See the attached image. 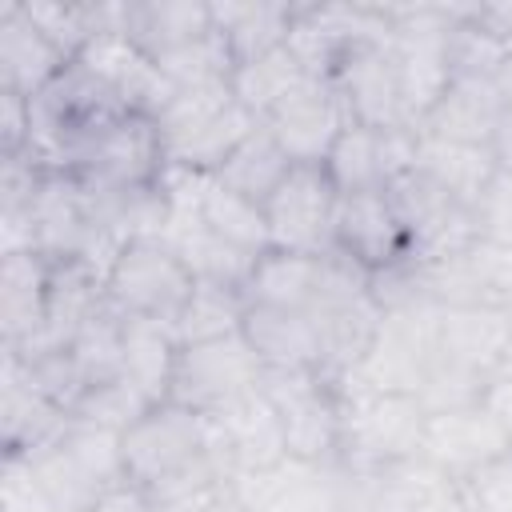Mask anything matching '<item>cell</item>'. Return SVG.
Returning a JSON list of instances; mask_svg holds the SVG:
<instances>
[{"label":"cell","mask_w":512,"mask_h":512,"mask_svg":"<svg viewBox=\"0 0 512 512\" xmlns=\"http://www.w3.org/2000/svg\"><path fill=\"white\" fill-rule=\"evenodd\" d=\"M232 80L224 84H196V88H176V96L164 104V112L152 120L160 132V144H172L196 128H204L212 116H220L232 104Z\"/></svg>","instance_id":"d6a6232c"},{"label":"cell","mask_w":512,"mask_h":512,"mask_svg":"<svg viewBox=\"0 0 512 512\" xmlns=\"http://www.w3.org/2000/svg\"><path fill=\"white\" fill-rule=\"evenodd\" d=\"M496 376H512V332H508V344H504V356H500V372Z\"/></svg>","instance_id":"b9f144b4"},{"label":"cell","mask_w":512,"mask_h":512,"mask_svg":"<svg viewBox=\"0 0 512 512\" xmlns=\"http://www.w3.org/2000/svg\"><path fill=\"white\" fill-rule=\"evenodd\" d=\"M152 408V400L132 384V380H124V376H116V380H104V384H92L80 400H76V408H72V420H80V424H92V428H108V432H116V436H124L144 412Z\"/></svg>","instance_id":"1f68e13d"},{"label":"cell","mask_w":512,"mask_h":512,"mask_svg":"<svg viewBox=\"0 0 512 512\" xmlns=\"http://www.w3.org/2000/svg\"><path fill=\"white\" fill-rule=\"evenodd\" d=\"M412 512H472V508H468V500H464V492L456 484H444L428 500H420Z\"/></svg>","instance_id":"ab89813d"},{"label":"cell","mask_w":512,"mask_h":512,"mask_svg":"<svg viewBox=\"0 0 512 512\" xmlns=\"http://www.w3.org/2000/svg\"><path fill=\"white\" fill-rule=\"evenodd\" d=\"M504 452H512V440L504 436V428L492 420V412L484 404L428 412L420 460H428L448 484L468 480L472 472L500 460Z\"/></svg>","instance_id":"7c38bea8"},{"label":"cell","mask_w":512,"mask_h":512,"mask_svg":"<svg viewBox=\"0 0 512 512\" xmlns=\"http://www.w3.org/2000/svg\"><path fill=\"white\" fill-rule=\"evenodd\" d=\"M332 88L344 100L352 124L416 128L404 112V92H400L392 40H352L340 52L336 68H332Z\"/></svg>","instance_id":"30bf717a"},{"label":"cell","mask_w":512,"mask_h":512,"mask_svg":"<svg viewBox=\"0 0 512 512\" xmlns=\"http://www.w3.org/2000/svg\"><path fill=\"white\" fill-rule=\"evenodd\" d=\"M340 192L324 164H292L280 188L264 200V220L276 252L324 256L332 252Z\"/></svg>","instance_id":"ba28073f"},{"label":"cell","mask_w":512,"mask_h":512,"mask_svg":"<svg viewBox=\"0 0 512 512\" xmlns=\"http://www.w3.org/2000/svg\"><path fill=\"white\" fill-rule=\"evenodd\" d=\"M120 376L132 380L152 404H164L172 392V368L180 356V340L176 328L164 320H144V316H124V332H120Z\"/></svg>","instance_id":"603a6c76"},{"label":"cell","mask_w":512,"mask_h":512,"mask_svg":"<svg viewBox=\"0 0 512 512\" xmlns=\"http://www.w3.org/2000/svg\"><path fill=\"white\" fill-rule=\"evenodd\" d=\"M64 68H68V56L28 20L24 4L4 0L0 4V88L32 100Z\"/></svg>","instance_id":"ac0fdd59"},{"label":"cell","mask_w":512,"mask_h":512,"mask_svg":"<svg viewBox=\"0 0 512 512\" xmlns=\"http://www.w3.org/2000/svg\"><path fill=\"white\" fill-rule=\"evenodd\" d=\"M264 380V360L256 356V348L248 344L244 332L208 340V344H188L176 356L172 368V392L168 400L216 416L224 408H232L236 400L252 396Z\"/></svg>","instance_id":"52a82bcc"},{"label":"cell","mask_w":512,"mask_h":512,"mask_svg":"<svg viewBox=\"0 0 512 512\" xmlns=\"http://www.w3.org/2000/svg\"><path fill=\"white\" fill-rule=\"evenodd\" d=\"M168 208L172 212H168V224H164L160 240L184 260V268L196 280H212V284H228V288L244 292V284H248V276H252L260 256H252V252L228 244L224 236H216L200 220L196 204H168Z\"/></svg>","instance_id":"e0dca14e"},{"label":"cell","mask_w":512,"mask_h":512,"mask_svg":"<svg viewBox=\"0 0 512 512\" xmlns=\"http://www.w3.org/2000/svg\"><path fill=\"white\" fill-rule=\"evenodd\" d=\"M64 176L88 188H144L164 172L160 132L148 116H120L76 140L64 156Z\"/></svg>","instance_id":"8992f818"},{"label":"cell","mask_w":512,"mask_h":512,"mask_svg":"<svg viewBox=\"0 0 512 512\" xmlns=\"http://www.w3.org/2000/svg\"><path fill=\"white\" fill-rule=\"evenodd\" d=\"M28 140H32L28 96L0 88V156H20V152H28Z\"/></svg>","instance_id":"d590c367"},{"label":"cell","mask_w":512,"mask_h":512,"mask_svg":"<svg viewBox=\"0 0 512 512\" xmlns=\"http://www.w3.org/2000/svg\"><path fill=\"white\" fill-rule=\"evenodd\" d=\"M332 248L340 256H348L356 268H364L368 276L412 260V248H408L404 224H400V216L388 200V188L384 192H348V196H340Z\"/></svg>","instance_id":"5bb4252c"},{"label":"cell","mask_w":512,"mask_h":512,"mask_svg":"<svg viewBox=\"0 0 512 512\" xmlns=\"http://www.w3.org/2000/svg\"><path fill=\"white\" fill-rule=\"evenodd\" d=\"M488 152L496 160V172H512V104H504V112H500V120L492 128Z\"/></svg>","instance_id":"f35d334b"},{"label":"cell","mask_w":512,"mask_h":512,"mask_svg":"<svg viewBox=\"0 0 512 512\" xmlns=\"http://www.w3.org/2000/svg\"><path fill=\"white\" fill-rule=\"evenodd\" d=\"M208 8H212V24L228 40L236 64H248L256 56H268L272 48H280L296 20V4H272V0H248V4L224 0V4H208Z\"/></svg>","instance_id":"cb8c5ba5"},{"label":"cell","mask_w":512,"mask_h":512,"mask_svg":"<svg viewBox=\"0 0 512 512\" xmlns=\"http://www.w3.org/2000/svg\"><path fill=\"white\" fill-rule=\"evenodd\" d=\"M260 392L280 416L288 460L336 464L340 460V392L320 372L264 368Z\"/></svg>","instance_id":"5b68a950"},{"label":"cell","mask_w":512,"mask_h":512,"mask_svg":"<svg viewBox=\"0 0 512 512\" xmlns=\"http://www.w3.org/2000/svg\"><path fill=\"white\" fill-rule=\"evenodd\" d=\"M260 124L272 132V140L292 164H324L352 120L332 80H308L292 96H284Z\"/></svg>","instance_id":"4fadbf2b"},{"label":"cell","mask_w":512,"mask_h":512,"mask_svg":"<svg viewBox=\"0 0 512 512\" xmlns=\"http://www.w3.org/2000/svg\"><path fill=\"white\" fill-rule=\"evenodd\" d=\"M72 424V412H64L56 400H48L40 388L24 380L16 360L4 356V400H0V432H4V456L8 464H24L48 444H56Z\"/></svg>","instance_id":"2e32d148"},{"label":"cell","mask_w":512,"mask_h":512,"mask_svg":"<svg viewBox=\"0 0 512 512\" xmlns=\"http://www.w3.org/2000/svg\"><path fill=\"white\" fill-rule=\"evenodd\" d=\"M416 168L428 180H436L448 196L468 204L472 212L496 176V160L484 144H456V140H436L424 132H420V148H416Z\"/></svg>","instance_id":"d4e9b609"},{"label":"cell","mask_w":512,"mask_h":512,"mask_svg":"<svg viewBox=\"0 0 512 512\" xmlns=\"http://www.w3.org/2000/svg\"><path fill=\"white\" fill-rule=\"evenodd\" d=\"M316 76H308L300 68V60L288 52V44L272 48L268 56H256L248 64H236L232 72V96L252 112V116H268L284 96H292L300 84H308Z\"/></svg>","instance_id":"f1b7e54d"},{"label":"cell","mask_w":512,"mask_h":512,"mask_svg":"<svg viewBox=\"0 0 512 512\" xmlns=\"http://www.w3.org/2000/svg\"><path fill=\"white\" fill-rule=\"evenodd\" d=\"M208 456H212V420L176 400L152 404L120 436L124 480L144 492H156L160 484L184 476L188 468H196Z\"/></svg>","instance_id":"3957f363"},{"label":"cell","mask_w":512,"mask_h":512,"mask_svg":"<svg viewBox=\"0 0 512 512\" xmlns=\"http://www.w3.org/2000/svg\"><path fill=\"white\" fill-rule=\"evenodd\" d=\"M436 320H440V304L432 300L380 308V324H376L368 352L340 384L368 388V392H416L420 396L436 364Z\"/></svg>","instance_id":"7a4b0ae2"},{"label":"cell","mask_w":512,"mask_h":512,"mask_svg":"<svg viewBox=\"0 0 512 512\" xmlns=\"http://www.w3.org/2000/svg\"><path fill=\"white\" fill-rule=\"evenodd\" d=\"M492 84H496L500 100H504V104H512V52H508V60L500 64V72H496V80H492Z\"/></svg>","instance_id":"60d3db41"},{"label":"cell","mask_w":512,"mask_h":512,"mask_svg":"<svg viewBox=\"0 0 512 512\" xmlns=\"http://www.w3.org/2000/svg\"><path fill=\"white\" fill-rule=\"evenodd\" d=\"M52 260L40 252H4L0 256V336L4 348H20L40 332L48 308Z\"/></svg>","instance_id":"ffe728a7"},{"label":"cell","mask_w":512,"mask_h":512,"mask_svg":"<svg viewBox=\"0 0 512 512\" xmlns=\"http://www.w3.org/2000/svg\"><path fill=\"white\" fill-rule=\"evenodd\" d=\"M248 344L264 360V368H288V372H320L324 376V344L320 324L308 312H284L248 304L244 328Z\"/></svg>","instance_id":"d6986e66"},{"label":"cell","mask_w":512,"mask_h":512,"mask_svg":"<svg viewBox=\"0 0 512 512\" xmlns=\"http://www.w3.org/2000/svg\"><path fill=\"white\" fill-rule=\"evenodd\" d=\"M480 404L492 412V420L504 428V436L512 440V376H492Z\"/></svg>","instance_id":"74e56055"},{"label":"cell","mask_w":512,"mask_h":512,"mask_svg":"<svg viewBox=\"0 0 512 512\" xmlns=\"http://www.w3.org/2000/svg\"><path fill=\"white\" fill-rule=\"evenodd\" d=\"M120 332H124V316H120L112 304H104V308L76 332V340L68 344V352H72V360H76V368H80V376H84L88 388L120 376V364H124Z\"/></svg>","instance_id":"4dcf8cb0"},{"label":"cell","mask_w":512,"mask_h":512,"mask_svg":"<svg viewBox=\"0 0 512 512\" xmlns=\"http://www.w3.org/2000/svg\"><path fill=\"white\" fill-rule=\"evenodd\" d=\"M504 112V100L492 80H464L452 76L448 92L436 100V108L416 124V132L436 136V140H456V144H484L492 140V128Z\"/></svg>","instance_id":"44dd1931"},{"label":"cell","mask_w":512,"mask_h":512,"mask_svg":"<svg viewBox=\"0 0 512 512\" xmlns=\"http://www.w3.org/2000/svg\"><path fill=\"white\" fill-rule=\"evenodd\" d=\"M88 512H160V508L152 504V496H148L144 488L120 480V484H112L108 492H100Z\"/></svg>","instance_id":"8d00e7d4"},{"label":"cell","mask_w":512,"mask_h":512,"mask_svg":"<svg viewBox=\"0 0 512 512\" xmlns=\"http://www.w3.org/2000/svg\"><path fill=\"white\" fill-rule=\"evenodd\" d=\"M196 212L200 220L224 236L228 244L252 252V256H264L272 252V236H268V220H264V208L236 196L232 188H224L216 176H204L200 184V200H196Z\"/></svg>","instance_id":"4316f807"},{"label":"cell","mask_w":512,"mask_h":512,"mask_svg":"<svg viewBox=\"0 0 512 512\" xmlns=\"http://www.w3.org/2000/svg\"><path fill=\"white\" fill-rule=\"evenodd\" d=\"M76 60L92 68L120 96V104L136 116L156 120L164 104L176 96V84L164 76V68L144 48H136L124 32H100Z\"/></svg>","instance_id":"9a60e30c"},{"label":"cell","mask_w":512,"mask_h":512,"mask_svg":"<svg viewBox=\"0 0 512 512\" xmlns=\"http://www.w3.org/2000/svg\"><path fill=\"white\" fill-rule=\"evenodd\" d=\"M476 228L480 236L512 248V172H496L476 204Z\"/></svg>","instance_id":"e575fe53"},{"label":"cell","mask_w":512,"mask_h":512,"mask_svg":"<svg viewBox=\"0 0 512 512\" xmlns=\"http://www.w3.org/2000/svg\"><path fill=\"white\" fill-rule=\"evenodd\" d=\"M288 168H292V160H288L284 148L272 140V132L260 124V128L220 164L216 180H220L224 188H232L236 196H244V200H252V204L264 208V200L280 188V180L288 176Z\"/></svg>","instance_id":"83f0119b"},{"label":"cell","mask_w":512,"mask_h":512,"mask_svg":"<svg viewBox=\"0 0 512 512\" xmlns=\"http://www.w3.org/2000/svg\"><path fill=\"white\" fill-rule=\"evenodd\" d=\"M244 312H248V300L240 288L196 280V288L176 320V340H180V348H188V344H208V340L232 336L244 328Z\"/></svg>","instance_id":"f546056e"},{"label":"cell","mask_w":512,"mask_h":512,"mask_svg":"<svg viewBox=\"0 0 512 512\" xmlns=\"http://www.w3.org/2000/svg\"><path fill=\"white\" fill-rule=\"evenodd\" d=\"M388 200L404 224L408 248L420 264H436L448 260L456 252H464L480 228H476V212L468 204H460L456 196H448L436 180H428L420 168L396 176L388 184Z\"/></svg>","instance_id":"9c48e42d"},{"label":"cell","mask_w":512,"mask_h":512,"mask_svg":"<svg viewBox=\"0 0 512 512\" xmlns=\"http://www.w3.org/2000/svg\"><path fill=\"white\" fill-rule=\"evenodd\" d=\"M260 128V116H252L240 100H232L220 116H212L204 128L172 140V144H160L164 148V164L172 168H184V172H200V176H216L220 164Z\"/></svg>","instance_id":"484cf974"},{"label":"cell","mask_w":512,"mask_h":512,"mask_svg":"<svg viewBox=\"0 0 512 512\" xmlns=\"http://www.w3.org/2000/svg\"><path fill=\"white\" fill-rule=\"evenodd\" d=\"M340 392V464L348 468H388L420 456L428 408L416 392H368L336 384Z\"/></svg>","instance_id":"6da1fadb"},{"label":"cell","mask_w":512,"mask_h":512,"mask_svg":"<svg viewBox=\"0 0 512 512\" xmlns=\"http://www.w3.org/2000/svg\"><path fill=\"white\" fill-rule=\"evenodd\" d=\"M104 288H108V304L120 316L164 320L176 328V320L196 288V276L184 268V260L160 236H136L116 252V260L104 276Z\"/></svg>","instance_id":"277c9868"},{"label":"cell","mask_w":512,"mask_h":512,"mask_svg":"<svg viewBox=\"0 0 512 512\" xmlns=\"http://www.w3.org/2000/svg\"><path fill=\"white\" fill-rule=\"evenodd\" d=\"M472 512H512V452L456 484Z\"/></svg>","instance_id":"836d02e7"},{"label":"cell","mask_w":512,"mask_h":512,"mask_svg":"<svg viewBox=\"0 0 512 512\" xmlns=\"http://www.w3.org/2000/svg\"><path fill=\"white\" fill-rule=\"evenodd\" d=\"M120 32L144 48L152 60L172 56L176 48L200 40L212 32V8L192 4V0H140L124 4V24Z\"/></svg>","instance_id":"7402d4cb"},{"label":"cell","mask_w":512,"mask_h":512,"mask_svg":"<svg viewBox=\"0 0 512 512\" xmlns=\"http://www.w3.org/2000/svg\"><path fill=\"white\" fill-rule=\"evenodd\" d=\"M420 132L416 128H368L348 124L332 144L324 172L332 176L336 192H384L396 176L416 168Z\"/></svg>","instance_id":"8fae6325"}]
</instances>
